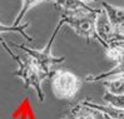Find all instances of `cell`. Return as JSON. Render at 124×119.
Segmentation results:
<instances>
[{"label":"cell","instance_id":"1","mask_svg":"<svg viewBox=\"0 0 124 119\" xmlns=\"http://www.w3.org/2000/svg\"><path fill=\"white\" fill-rule=\"evenodd\" d=\"M100 9H94L93 11H75V13H63L60 19L63 20L64 25H68L78 34L89 41H98L105 50L110 47L108 43H105L97 33L95 21L97 15Z\"/></svg>","mask_w":124,"mask_h":119},{"label":"cell","instance_id":"13","mask_svg":"<svg viewBox=\"0 0 124 119\" xmlns=\"http://www.w3.org/2000/svg\"><path fill=\"white\" fill-rule=\"evenodd\" d=\"M44 0H23V4H21L20 11L15 18V21H14V25H19L20 21L23 20V18L25 16V14L30 10L31 8H34L35 5H38L40 3H43Z\"/></svg>","mask_w":124,"mask_h":119},{"label":"cell","instance_id":"10","mask_svg":"<svg viewBox=\"0 0 124 119\" xmlns=\"http://www.w3.org/2000/svg\"><path fill=\"white\" fill-rule=\"evenodd\" d=\"M62 119H98V113L84 104L77 103L71 109L68 110L67 118Z\"/></svg>","mask_w":124,"mask_h":119},{"label":"cell","instance_id":"7","mask_svg":"<svg viewBox=\"0 0 124 119\" xmlns=\"http://www.w3.org/2000/svg\"><path fill=\"white\" fill-rule=\"evenodd\" d=\"M95 28H97V33L99 34V36L103 39L105 43L109 44V41L112 40L113 35L115 34L113 26L110 25L108 20V16L103 9H100L98 15H97V21H95Z\"/></svg>","mask_w":124,"mask_h":119},{"label":"cell","instance_id":"16","mask_svg":"<svg viewBox=\"0 0 124 119\" xmlns=\"http://www.w3.org/2000/svg\"><path fill=\"white\" fill-rule=\"evenodd\" d=\"M82 1H84V3H89V1H94V0H82Z\"/></svg>","mask_w":124,"mask_h":119},{"label":"cell","instance_id":"6","mask_svg":"<svg viewBox=\"0 0 124 119\" xmlns=\"http://www.w3.org/2000/svg\"><path fill=\"white\" fill-rule=\"evenodd\" d=\"M101 6L115 34H124V8L112 5L107 1H101Z\"/></svg>","mask_w":124,"mask_h":119},{"label":"cell","instance_id":"9","mask_svg":"<svg viewBox=\"0 0 124 119\" xmlns=\"http://www.w3.org/2000/svg\"><path fill=\"white\" fill-rule=\"evenodd\" d=\"M44 1L53 3L64 10V13H75V11H93L95 8H92L88 3L82 0H44Z\"/></svg>","mask_w":124,"mask_h":119},{"label":"cell","instance_id":"5","mask_svg":"<svg viewBox=\"0 0 124 119\" xmlns=\"http://www.w3.org/2000/svg\"><path fill=\"white\" fill-rule=\"evenodd\" d=\"M105 54L108 56V59H110L115 63V66L113 69L108 70L105 73H100L98 75H88L85 77L84 81H88V83H98V81L103 80L105 78H109L112 75H116V74H124V50L119 47L115 45H110L107 50Z\"/></svg>","mask_w":124,"mask_h":119},{"label":"cell","instance_id":"2","mask_svg":"<svg viewBox=\"0 0 124 119\" xmlns=\"http://www.w3.org/2000/svg\"><path fill=\"white\" fill-rule=\"evenodd\" d=\"M0 41H1V44L5 47L6 51H9V54L15 59V62L19 65V68L14 71V75L18 77L21 81H23L25 88L34 89V92L36 93V96H38V100L40 103H44L45 102V93L43 92V88H41V81L44 79H43L39 69L36 68V65L34 64L33 59L26 54L25 55L15 54L3 40H0Z\"/></svg>","mask_w":124,"mask_h":119},{"label":"cell","instance_id":"8","mask_svg":"<svg viewBox=\"0 0 124 119\" xmlns=\"http://www.w3.org/2000/svg\"><path fill=\"white\" fill-rule=\"evenodd\" d=\"M80 104H84V105L89 107L94 110L99 111V113L104 114L112 119H124V109H119V108H114L112 105H101V104H98L94 100H90V99H83L79 102Z\"/></svg>","mask_w":124,"mask_h":119},{"label":"cell","instance_id":"4","mask_svg":"<svg viewBox=\"0 0 124 119\" xmlns=\"http://www.w3.org/2000/svg\"><path fill=\"white\" fill-rule=\"evenodd\" d=\"M49 78L54 95L62 100L74 99L82 87V80L69 70H55L50 74Z\"/></svg>","mask_w":124,"mask_h":119},{"label":"cell","instance_id":"14","mask_svg":"<svg viewBox=\"0 0 124 119\" xmlns=\"http://www.w3.org/2000/svg\"><path fill=\"white\" fill-rule=\"evenodd\" d=\"M29 26V23H25V24H23V25H14V26H5V25H3V24H0V33H4V32H18V33H21L24 35V38L26 39V40H29V41H33V38L30 35H28L24 30Z\"/></svg>","mask_w":124,"mask_h":119},{"label":"cell","instance_id":"3","mask_svg":"<svg viewBox=\"0 0 124 119\" xmlns=\"http://www.w3.org/2000/svg\"><path fill=\"white\" fill-rule=\"evenodd\" d=\"M64 25L63 20L59 19V23H58V25L55 26L54 32H53V35L52 38H50L46 43V45L40 49V50H36V49H30L28 48L25 45H19V44H15V47H18L19 49L24 50L25 54L29 55L31 59L34 64L36 65V68L39 69L40 74L43 79H46L50 77V74H52V71H50V69H52V66L55 65V64H60L65 60V56H54L53 55V51H52V47H53V43L56 38L58 33H59L60 28Z\"/></svg>","mask_w":124,"mask_h":119},{"label":"cell","instance_id":"12","mask_svg":"<svg viewBox=\"0 0 124 119\" xmlns=\"http://www.w3.org/2000/svg\"><path fill=\"white\" fill-rule=\"evenodd\" d=\"M103 102H105L108 105H112L114 108L124 109V94H112L105 90V93L101 96Z\"/></svg>","mask_w":124,"mask_h":119},{"label":"cell","instance_id":"17","mask_svg":"<svg viewBox=\"0 0 124 119\" xmlns=\"http://www.w3.org/2000/svg\"><path fill=\"white\" fill-rule=\"evenodd\" d=\"M108 118H109V117H108ZM109 119H112V118H109Z\"/></svg>","mask_w":124,"mask_h":119},{"label":"cell","instance_id":"11","mask_svg":"<svg viewBox=\"0 0 124 119\" xmlns=\"http://www.w3.org/2000/svg\"><path fill=\"white\" fill-rule=\"evenodd\" d=\"M105 90L112 94H124V74H116L100 80Z\"/></svg>","mask_w":124,"mask_h":119},{"label":"cell","instance_id":"15","mask_svg":"<svg viewBox=\"0 0 124 119\" xmlns=\"http://www.w3.org/2000/svg\"><path fill=\"white\" fill-rule=\"evenodd\" d=\"M110 45H115V47H119V48H122L123 50H124V40H115V41H113Z\"/></svg>","mask_w":124,"mask_h":119}]
</instances>
